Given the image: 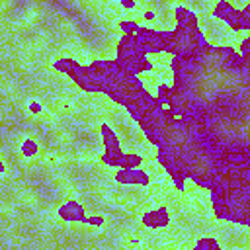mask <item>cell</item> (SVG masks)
<instances>
[{"mask_svg":"<svg viewBox=\"0 0 250 250\" xmlns=\"http://www.w3.org/2000/svg\"><path fill=\"white\" fill-rule=\"evenodd\" d=\"M189 250H223V246H221L213 236H203V238H199Z\"/></svg>","mask_w":250,"mask_h":250,"instance_id":"2e32d148","label":"cell"},{"mask_svg":"<svg viewBox=\"0 0 250 250\" xmlns=\"http://www.w3.org/2000/svg\"><path fill=\"white\" fill-rule=\"evenodd\" d=\"M246 62H250V39L248 37H244L242 41H240V53H238Z\"/></svg>","mask_w":250,"mask_h":250,"instance_id":"ffe728a7","label":"cell"},{"mask_svg":"<svg viewBox=\"0 0 250 250\" xmlns=\"http://www.w3.org/2000/svg\"><path fill=\"white\" fill-rule=\"evenodd\" d=\"M119 29L123 31V33H129V35H135L137 31H139V21L137 20H119Z\"/></svg>","mask_w":250,"mask_h":250,"instance_id":"ac0fdd59","label":"cell"},{"mask_svg":"<svg viewBox=\"0 0 250 250\" xmlns=\"http://www.w3.org/2000/svg\"><path fill=\"white\" fill-rule=\"evenodd\" d=\"M211 43L199 25H174L172 31H166V51L172 57H189L203 53Z\"/></svg>","mask_w":250,"mask_h":250,"instance_id":"277c9868","label":"cell"},{"mask_svg":"<svg viewBox=\"0 0 250 250\" xmlns=\"http://www.w3.org/2000/svg\"><path fill=\"white\" fill-rule=\"evenodd\" d=\"M225 23L229 25L230 31H246V29H250V4H246L244 8H234Z\"/></svg>","mask_w":250,"mask_h":250,"instance_id":"4fadbf2b","label":"cell"},{"mask_svg":"<svg viewBox=\"0 0 250 250\" xmlns=\"http://www.w3.org/2000/svg\"><path fill=\"white\" fill-rule=\"evenodd\" d=\"M37 150H39V146H37V143H35V141L27 139V141H23V143H21V154H23V156H35V154H37Z\"/></svg>","mask_w":250,"mask_h":250,"instance_id":"d6986e66","label":"cell"},{"mask_svg":"<svg viewBox=\"0 0 250 250\" xmlns=\"http://www.w3.org/2000/svg\"><path fill=\"white\" fill-rule=\"evenodd\" d=\"M174 121H176V115H174L168 107L160 105V107L148 111L143 119H139L137 125H139L141 131L145 133L146 141H148L150 145L158 146L160 141L164 139V135H166V133L170 131V127L174 125Z\"/></svg>","mask_w":250,"mask_h":250,"instance_id":"8992f818","label":"cell"},{"mask_svg":"<svg viewBox=\"0 0 250 250\" xmlns=\"http://www.w3.org/2000/svg\"><path fill=\"white\" fill-rule=\"evenodd\" d=\"M121 6H123L125 10H133V8L137 6V2H133V0H121Z\"/></svg>","mask_w":250,"mask_h":250,"instance_id":"603a6c76","label":"cell"},{"mask_svg":"<svg viewBox=\"0 0 250 250\" xmlns=\"http://www.w3.org/2000/svg\"><path fill=\"white\" fill-rule=\"evenodd\" d=\"M143 18H145L146 21H152V20L156 18V14H154L152 10H145V14H143Z\"/></svg>","mask_w":250,"mask_h":250,"instance_id":"cb8c5ba5","label":"cell"},{"mask_svg":"<svg viewBox=\"0 0 250 250\" xmlns=\"http://www.w3.org/2000/svg\"><path fill=\"white\" fill-rule=\"evenodd\" d=\"M27 109H29L31 113H41V109H43V107H41V104H39V102H29V104H27Z\"/></svg>","mask_w":250,"mask_h":250,"instance_id":"7402d4cb","label":"cell"},{"mask_svg":"<svg viewBox=\"0 0 250 250\" xmlns=\"http://www.w3.org/2000/svg\"><path fill=\"white\" fill-rule=\"evenodd\" d=\"M100 131H102V141H104V154L100 156V162L109 168H119L123 160V150H121V141L117 133L113 131L109 123H102Z\"/></svg>","mask_w":250,"mask_h":250,"instance_id":"ba28073f","label":"cell"},{"mask_svg":"<svg viewBox=\"0 0 250 250\" xmlns=\"http://www.w3.org/2000/svg\"><path fill=\"white\" fill-rule=\"evenodd\" d=\"M211 209L217 219L242 227L250 225V154L236 156L209 189Z\"/></svg>","mask_w":250,"mask_h":250,"instance_id":"7a4b0ae2","label":"cell"},{"mask_svg":"<svg viewBox=\"0 0 250 250\" xmlns=\"http://www.w3.org/2000/svg\"><path fill=\"white\" fill-rule=\"evenodd\" d=\"M88 68L100 94H105L113 104L121 107H125L145 88L143 80L121 66L115 59H96L88 64Z\"/></svg>","mask_w":250,"mask_h":250,"instance_id":"3957f363","label":"cell"},{"mask_svg":"<svg viewBox=\"0 0 250 250\" xmlns=\"http://www.w3.org/2000/svg\"><path fill=\"white\" fill-rule=\"evenodd\" d=\"M113 180L123 186H143L145 188L150 184V176L143 168H119L113 174Z\"/></svg>","mask_w":250,"mask_h":250,"instance_id":"30bf717a","label":"cell"},{"mask_svg":"<svg viewBox=\"0 0 250 250\" xmlns=\"http://www.w3.org/2000/svg\"><path fill=\"white\" fill-rule=\"evenodd\" d=\"M172 86L160 82L156 98L180 117H203L248 104L250 62L227 45H209L199 55L172 57Z\"/></svg>","mask_w":250,"mask_h":250,"instance_id":"6da1fadb","label":"cell"},{"mask_svg":"<svg viewBox=\"0 0 250 250\" xmlns=\"http://www.w3.org/2000/svg\"><path fill=\"white\" fill-rule=\"evenodd\" d=\"M143 156L139 152H123V160L119 168H141Z\"/></svg>","mask_w":250,"mask_h":250,"instance_id":"e0dca14e","label":"cell"},{"mask_svg":"<svg viewBox=\"0 0 250 250\" xmlns=\"http://www.w3.org/2000/svg\"><path fill=\"white\" fill-rule=\"evenodd\" d=\"M135 37H137V43L141 45V49L145 51L146 57L166 51V31H162V29L141 25L139 31L135 33Z\"/></svg>","mask_w":250,"mask_h":250,"instance_id":"9c48e42d","label":"cell"},{"mask_svg":"<svg viewBox=\"0 0 250 250\" xmlns=\"http://www.w3.org/2000/svg\"><path fill=\"white\" fill-rule=\"evenodd\" d=\"M234 10V6L229 2V0H219L215 6H213V18H217V20H221V21H227V18L230 16V12Z\"/></svg>","mask_w":250,"mask_h":250,"instance_id":"9a60e30c","label":"cell"},{"mask_svg":"<svg viewBox=\"0 0 250 250\" xmlns=\"http://www.w3.org/2000/svg\"><path fill=\"white\" fill-rule=\"evenodd\" d=\"M53 68L57 72H62L66 76H70V80L86 94H100L94 78H92V72L88 68V64H80L76 59L72 57H59L55 62H53Z\"/></svg>","mask_w":250,"mask_h":250,"instance_id":"52a82bcc","label":"cell"},{"mask_svg":"<svg viewBox=\"0 0 250 250\" xmlns=\"http://www.w3.org/2000/svg\"><path fill=\"white\" fill-rule=\"evenodd\" d=\"M57 213H59V219L68 221V223H84L86 221V209L76 199H70V201L62 203Z\"/></svg>","mask_w":250,"mask_h":250,"instance_id":"7c38bea8","label":"cell"},{"mask_svg":"<svg viewBox=\"0 0 250 250\" xmlns=\"http://www.w3.org/2000/svg\"><path fill=\"white\" fill-rule=\"evenodd\" d=\"M4 170H6V168H4V162H2V158H0V174H4Z\"/></svg>","mask_w":250,"mask_h":250,"instance_id":"d4e9b609","label":"cell"},{"mask_svg":"<svg viewBox=\"0 0 250 250\" xmlns=\"http://www.w3.org/2000/svg\"><path fill=\"white\" fill-rule=\"evenodd\" d=\"M141 223H143V227L152 229V230H156V229H166V227L170 225L168 207H166V205H158V207H154V209L143 213Z\"/></svg>","mask_w":250,"mask_h":250,"instance_id":"8fae6325","label":"cell"},{"mask_svg":"<svg viewBox=\"0 0 250 250\" xmlns=\"http://www.w3.org/2000/svg\"><path fill=\"white\" fill-rule=\"evenodd\" d=\"M104 221H105V219H104L102 215H92V217H86L84 223H88V225H92V227H102Z\"/></svg>","mask_w":250,"mask_h":250,"instance_id":"44dd1931","label":"cell"},{"mask_svg":"<svg viewBox=\"0 0 250 250\" xmlns=\"http://www.w3.org/2000/svg\"><path fill=\"white\" fill-rule=\"evenodd\" d=\"M174 21H176V25H199L197 14L188 6L174 8Z\"/></svg>","mask_w":250,"mask_h":250,"instance_id":"5bb4252c","label":"cell"},{"mask_svg":"<svg viewBox=\"0 0 250 250\" xmlns=\"http://www.w3.org/2000/svg\"><path fill=\"white\" fill-rule=\"evenodd\" d=\"M115 51H117L115 61H117L121 66H125L129 72H133L135 76L145 74V72H152V70H154L152 61L145 55V51H143L141 45L137 43V37H135V35L121 33Z\"/></svg>","mask_w":250,"mask_h":250,"instance_id":"5b68a950","label":"cell"}]
</instances>
